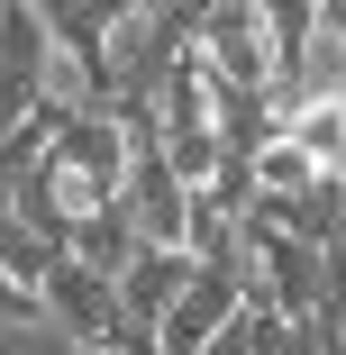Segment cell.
Segmentation results:
<instances>
[{"mask_svg":"<svg viewBox=\"0 0 346 355\" xmlns=\"http://www.w3.org/2000/svg\"><path fill=\"white\" fill-rule=\"evenodd\" d=\"M128 164H137V128L119 119V110H73L64 119V137H55V155L37 164L46 182H55V200H64V219H92V209H110L119 191H128Z\"/></svg>","mask_w":346,"mask_h":355,"instance_id":"1","label":"cell"},{"mask_svg":"<svg viewBox=\"0 0 346 355\" xmlns=\"http://www.w3.org/2000/svg\"><path fill=\"white\" fill-rule=\"evenodd\" d=\"M191 46L210 55L228 83H255V92L283 83V37H273L264 0H200L191 10Z\"/></svg>","mask_w":346,"mask_h":355,"instance_id":"2","label":"cell"},{"mask_svg":"<svg viewBox=\"0 0 346 355\" xmlns=\"http://www.w3.org/2000/svg\"><path fill=\"white\" fill-rule=\"evenodd\" d=\"M191 191L200 182H182V164L164 155V128H137V164H128V219L146 228V246H191Z\"/></svg>","mask_w":346,"mask_h":355,"instance_id":"3","label":"cell"},{"mask_svg":"<svg viewBox=\"0 0 346 355\" xmlns=\"http://www.w3.org/2000/svg\"><path fill=\"white\" fill-rule=\"evenodd\" d=\"M64 37L46 28L37 0H0V92H10V119H28L46 101V73H55Z\"/></svg>","mask_w":346,"mask_h":355,"instance_id":"4","label":"cell"},{"mask_svg":"<svg viewBox=\"0 0 346 355\" xmlns=\"http://www.w3.org/2000/svg\"><path fill=\"white\" fill-rule=\"evenodd\" d=\"M246 310H255V301H246V273H237V264H200L191 292L164 310V337H155V346H164V355H200L219 328H237Z\"/></svg>","mask_w":346,"mask_h":355,"instance_id":"5","label":"cell"},{"mask_svg":"<svg viewBox=\"0 0 346 355\" xmlns=\"http://www.w3.org/2000/svg\"><path fill=\"white\" fill-rule=\"evenodd\" d=\"M191 273H200V255L191 246H146L128 273H119V301H128V328L137 337H164V310L191 292Z\"/></svg>","mask_w":346,"mask_h":355,"instance_id":"6","label":"cell"},{"mask_svg":"<svg viewBox=\"0 0 346 355\" xmlns=\"http://www.w3.org/2000/svg\"><path fill=\"white\" fill-rule=\"evenodd\" d=\"M0 355H101V346L64 319L46 292H19V282H10V301H0Z\"/></svg>","mask_w":346,"mask_h":355,"instance_id":"7","label":"cell"},{"mask_svg":"<svg viewBox=\"0 0 346 355\" xmlns=\"http://www.w3.org/2000/svg\"><path fill=\"white\" fill-rule=\"evenodd\" d=\"M273 128L319 164V173H346V92H319V101H283Z\"/></svg>","mask_w":346,"mask_h":355,"instance_id":"8","label":"cell"},{"mask_svg":"<svg viewBox=\"0 0 346 355\" xmlns=\"http://www.w3.org/2000/svg\"><path fill=\"white\" fill-rule=\"evenodd\" d=\"M37 10H46V28L73 46V55H101L119 37V19H137L146 0H37Z\"/></svg>","mask_w":346,"mask_h":355,"instance_id":"9","label":"cell"},{"mask_svg":"<svg viewBox=\"0 0 346 355\" xmlns=\"http://www.w3.org/2000/svg\"><path fill=\"white\" fill-rule=\"evenodd\" d=\"M73 255H92L101 273H128L137 255H146V228L128 219V200H110V209H92V219L73 228Z\"/></svg>","mask_w":346,"mask_h":355,"instance_id":"10","label":"cell"},{"mask_svg":"<svg viewBox=\"0 0 346 355\" xmlns=\"http://www.w3.org/2000/svg\"><path fill=\"white\" fill-rule=\"evenodd\" d=\"M64 255H73L64 237H46V228H28V219H0V273H10L19 292H37V282H46Z\"/></svg>","mask_w":346,"mask_h":355,"instance_id":"11","label":"cell"},{"mask_svg":"<svg viewBox=\"0 0 346 355\" xmlns=\"http://www.w3.org/2000/svg\"><path fill=\"white\" fill-rule=\"evenodd\" d=\"M264 19H273V37H283V64L301 55V37L319 28V0H264Z\"/></svg>","mask_w":346,"mask_h":355,"instance_id":"12","label":"cell"},{"mask_svg":"<svg viewBox=\"0 0 346 355\" xmlns=\"http://www.w3.org/2000/svg\"><path fill=\"white\" fill-rule=\"evenodd\" d=\"M319 19H328V28H346V0H319Z\"/></svg>","mask_w":346,"mask_h":355,"instance_id":"13","label":"cell"},{"mask_svg":"<svg viewBox=\"0 0 346 355\" xmlns=\"http://www.w3.org/2000/svg\"><path fill=\"white\" fill-rule=\"evenodd\" d=\"M328 355H346V337H328Z\"/></svg>","mask_w":346,"mask_h":355,"instance_id":"14","label":"cell"}]
</instances>
